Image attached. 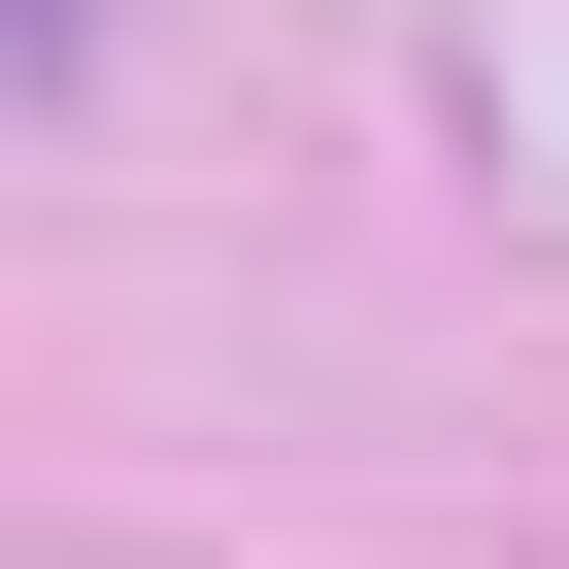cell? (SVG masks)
Masks as SVG:
<instances>
[{
	"label": "cell",
	"mask_w": 569,
	"mask_h": 569,
	"mask_svg": "<svg viewBox=\"0 0 569 569\" xmlns=\"http://www.w3.org/2000/svg\"><path fill=\"white\" fill-rule=\"evenodd\" d=\"M0 34H68V0H0Z\"/></svg>",
	"instance_id": "obj_1"
}]
</instances>
